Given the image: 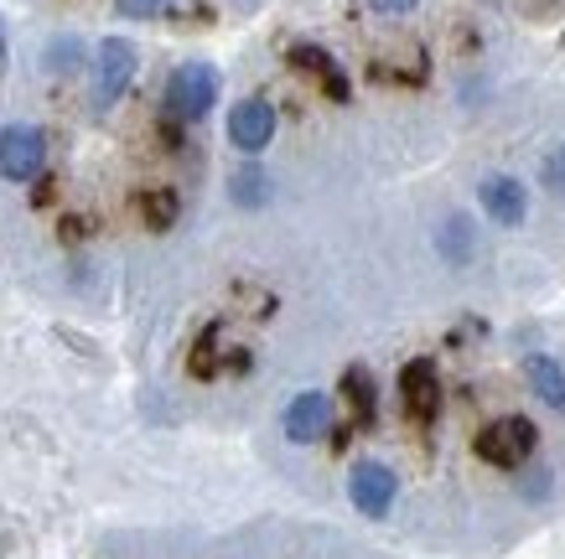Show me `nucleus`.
<instances>
[{
    "mask_svg": "<svg viewBox=\"0 0 565 559\" xmlns=\"http://www.w3.org/2000/svg\"><path fill=\"white\" fill-rule=\"evenodd\" d=\"M478 203H482V213H488L498 228H519L524 213H530V197H524L519 176H482Z\"/></svg>",
    "mask_w": 565,
    "mask_h": 559,
    "instance_id": "nucleus-8",
    "label": "nucleus"
},
{
    "mask_svg": "<svg viewBox=\"0 0 565 559\" xmlns=\"http://www.w3.org/2000/svg\"><path fill=\"white\" fill-rule=\"evenodd\" d=\"M120 6V17H130V21H146V17H161L172 0H115Z\"/></svg>",
    "mask_w": 565,
    "mask_h": 559,
    "instance_id": "nucleus-16",
    "label": "nucleus"
},
{
    "mask_svg": "<svg viewBox=\"0 0 565 559\" xmlns=\"http://www.w3.org/2000/svg\"><path fill=\"white\" fill-rule=\"evenodd\" d=\"M0 73H6V26H0Z\"/></svg>",
    "mask_w": 565,
    "mask_h": 559,
    "instance_id": "nucleus-20",
    "label": "nucleus"
},
{
    "mask_svg": "<svg viewBox=\"0 0 565 559\" xmlns=\"http://www.w3.org/2000/svg\"><path fill=\"white\" fill-rule=\"evenodd\" d=\"M177 213H182V203H177V192H167V186L140 197V218H146V228H156V234H161V228H172Z\"/></svg>",
    "mask_w": 565,
    "mask_h": 559,
    "instance_id": "nucleus-14",
    "label": "nucleus"
},
{
    "mask_svg": "<svg viewBox=\"0 0 565 559\" xmlns=\"http://www.w3.org/2000/svg\"><path fill=\"white\" fill-rule=\"evenodd\" d=\"M534 441H540V436H534V424L524 420V415H503V420L482 424L472 445H478V456L488 461V466H524Z\"/></svg>",
    "mask_w": 565,
    "mask_h": 559,
    "instance_id": "nucleus-1",
    "label": "nucleus"
},
{
    "mask_svg": "<svg viewBox=\"0 0 565 559\" xmlns=\"http://www.w3.org/2000/svg\"><path fill=\"white\" fill-rule=\"evenodd\" d=\"M420 0H374V11H384V17H399V11H415Z\"/></svg>",
    "mask_w": 565,
    "mask_h": 559,
    "instance_id": "nucleus-18",
    "label": "nucleus"
},
{
    "mask_svg": "<svg viewBox=\"0 0 565 559\" xmlns=\"http://www.w3.org/2000/svg\"><path fill=\"white\" fill-rule=\"evenodd\" d=\"M545 176H550V186H565V151L550 155V171H545Z\"/></svg>",
    "mask_w": 565,
    "mask_h": 559,
    "instance_id": "nucleus-19",
    "label": "nucleus"
},
{
    "mask_svg": "<svg viewBox=\"0 0 565 559\" xmlns=\"http://www.w3.org/2000/svg\"><path fill=\"white\" fill-rule=\"evenodd\" d=\"M213 104H218V73L207 63H182L167 84V109L177 119H203Z\"/></svg>",
    "mask_w": 565,
    "mask_h": 559,
    "instance_id": "nucleus-3",
    "label": "nucleus"
},
{
    "mask_svg": "<svg viewBox=\"0 0 565 559\" xmlns=\"http://www.w3.org/2000/svg\"><path fill=\"white\" fill-rule=\"evenodd\" d=\"M343 394L353 405V415H359V424H374V378H369V368H348Z\"/></svg>",
    "mask_w": 565,
    "mask_h": 559,
    "instance_id": "nucleus-13",
    "label": "nucleus"
},
{
    "mask_svg": "<svg viewBox=\"0 0 565 559\" xmlns=\"http://www.w3.org/2000/svg\"><path fill=\"white\" fill-rule=\"evenodd\" d=\"M399 399H405V409L415 420H436V409H441V373H436L430 357H411L399 368Z\"/></svg>",
    "mask_w": 565,
    "mask_h": 559,
    "instance_id": "nucleus-6",
    "label": "nucleus"
},
{
    "mask_svg": "<svg viewBox=\"0 0 565 559\" xmlns=\"http://www.w3.org/2000/svg\"><path fill=\"white\" fill-rule=\"evenodd\" d=\"M228 197L239 207H265L270 203V171L255 166V161H244V166L228 176Z\"/></svg>",
    "mask_w": 565,
    "mask_h": 559,
    "instance_id": "nucleus-12",
    "label": "nucleus"
},
{
    "mask_svg": "<svg viewBox=\"0 0 565 559\" xmlns=\"http://www.w3.org/2000/svg\"><path fill=\"white\" fill-rule=\"evenodd\" d=\"M130 78H136V47L125 36H104L99 52H94V109L120 104Z\"/></svg>",
    "mask_w": 565,
    "mask_h": 559,
    "instance_id": "nucleus-2",
    "label": "nucleus"
},
{
    "mask_svg": "<svg viewBox=\"0 0 565 559\" xmlns=\"http://www.w3.org/2000/svg\"><path fill=\"white\" fill-rule=\"evenodd\" d=\"M84 63V47L73 42V36H63V42H52L47 47V73H73Z\"/></svg>",
    "mask_w": 565,
    "mask_h": 559,
    "instance_id": "nucleus-15",
    "label": "nucleus"
},
{
    "mask_svg": "<svg viewBox=\"0 0 565 559\" xmlns=\"http://www.w3.org/2000/svg\"><path fill=\"white\" fill-rule=\"evenodd\" d=\"M327 430H332V399L327 394H296L291 405H286V436L296 445L322 441Z\"/></svg>",
    "mask_w": 565,
    "mask_h": 559,
    "instance_id": "nucleus-9",
    "label": "nucleus"
},
{
    "mask_svg": "<svg viewBox=\"0 0 565 559\" xmlns=\"http://www.w3.org/2000/svg\"><path fill=\"white\" fill-rule=\"evenodd\" d=\"M47 161V140L36 125H6L0 130V176L6 182H32Z\"/></svg>",
    "mask_w": 565,
    "mask_h": 559,
    "instance_id": "nucleus-4",
    "label": "nucleus"
},
{
    "mask_svg": "<svg viewBox=\"0 0 565 559\" xmlns=\"http://www.w3.org/2000/svg\"><path fill=\"white\" fill-rule=\"evenodd\" d=\"M213 337H218V326H207L203 342H198V353H192V373H198V378L213 373Z\"/></svg>",
    "mask_w": 565,
    "mask_h": 559,
    "instance_id": "nucleus-17",
    "label": "nucleus"
},
{
    "mask_svg": "<svg viewBox=\"0 0 565 559\" xmlns=\"http://www.w3.org/2000/svg\"><path fill=\"white\" fill-rule=\"evenodd\" d=\"M394 472L384 466V461H359L353 472H348V497H353V508L363 513V518H384V513L394 508Z\"/></svg>",
    "mask_w": 565,
    "mask_h": 559,
    "instance_id": "nucleus-5",
    "label": "nucleus"
},
{
    "mask_svg": "<svg viewBox=\"0 0 565 559\" xmlns=\"http://www.w3.org/2000/svg\"><path fill=\"white\" fill-rule=\"evenodd\" d=\"M524 373H530V389L540 394L550 409H565V368L555 363V357L534 353L530 363H524Z\"/></svg>",
    "mask_w": 565,
    "mask_h": 559,
    "instance_id": "nucleus-10",
    "label": "nucleus"
},
{
    "mask_svg": "<svg viewBox=\"0 0 565 559\" xmlns=\"http://www.w3.org/2000/svg\"><path fill=\"white\" fill-rule=\"evenodd\" d=\"M270 136H275V109L265 99H244V104H234V109H228V140H234L244 155L265 151V146H270Z\"/></svg>",
    "mask_w": 565,
    "mask_h": 559,
    "instance_id": "nucleus-7",
    "label": "nucleus"
},
{
    "mask_svg": "<svg viewBox=\"0 0 565 559\" xmlns=\"http://www.w3.org/2000/svg\"><path fill=\"white\" fill-rule=\"evenodd\" d=\"M291 63L296 68H307V73H317L322 78V88L332 94V99H348V78H343V68L327 57L322 47H311V42H301V47H291Z\"/></svg>",
    "mask_w": 565,
    "mask_h": 559,
    "instance_id": "nucleus-11",
    "label": "nucleus"
},
{
    "mask_svg": "<svg viewBox=\"0 0 565 559\" xmlns=\"http://www.w3.org/2000/svg\"><path fill=\"white\" fill-rule=\"evenodd\" d=\"M234 6H259V0H234Z\"/></svg>",
    "mask_w": 565,
    "mask_h": 559,
    "instance_id": "nucleus-21",
    "label": "nucleus"
}]
</instances>
